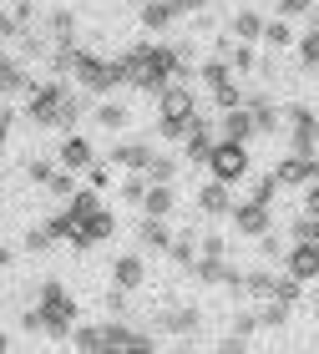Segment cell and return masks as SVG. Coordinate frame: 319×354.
Segmentation results:
<instances>
[{
    "label": "cell",
    "mask_w": 319,
    "mask_h": 354,
    "mask_svg": "<svg viewBox=\"0 0 319 354\" xmlns=\"http://www.w3.org/2000/svg\"><path fill=\"white\" fill-rule=\"evenodd\" d=\"M319 172V162H314V152H294L289 162H279V172H274V183L279 187H304L309 177Z\"/></svg>",
    "instance_id": "7"
},
{
    "label": "cell",
    "mask_w": 319,
    "mask_h": 354,
    "mask_svg": "<svg viewBox=\"0 0 319 354\" xmlns=\"http://www.w3.org/2000/svg\"><path fill=\"white\" fill-rule=\"evenodd\" d=\"M233 228L244 233V238H264L268 233V203H253V198L238 203L233 207Z\"/></svg>",
    "instance_id": "6"
},
{
    "label": "cell",
    "mask_w": 319,
    "mask_h": 354,
    "mask_svg": "<svg viewBox=\"0 0 319 354\" xmlns=\"http://www.w3.org/2000/svg\"><path fill=\"white\" fill-rule=\"evenodd\" d=\"M111 162H117V167H132V172H142V167L152 162V147H147V142H122V147L111 152Z\"/></svg>",
    "instance_id": "13"
},
{
    "label": "cell",
    "mask_w": 319,
    "mask_h": 354,
    "mask_svg": "<svg viewBox=\"0 0 319 354\" xmlns=\"http://www.w3.org/2000/svg\"><path fill=\"white\" fill-rule=\"evenodd\" d=\"M127 6H142V0H127Z\"/></svg>",
    "instance_id": "34"
},
{
    "label": "cell",
    "mask_w": 319,
    "mask_h": 354,
    "mask_svg": "<svg viewBox=\"0 0 319 354\" xmlns=\"http://www.w3.org/2000/svg\"><path fill=\"white\" fill-rule=\"evenodd\" d=\"M97 122L117 132V127H127V106H117V102H111V106H102V111H97Z\"/></svg>",
    "instance_id": "21"
},
{
    "label": "cell",
    "mask_w": 319,
    "mask_h": 354,
    "mask_svg": "<svg viewBox=\"0 0 319 354\" xmlns=\"http://www.w3.org/2000/svg\"><path fill=\"white\" fill-rule=\"evenodd\" d=\"M61 102H66V86H61V82H46V86H36V102H30V117H36V122L46 127V122L56 117V106H61Z\"/></svg>",
    "instance_id": "9"
},
{
    "label": "cell",
    "mask_w": 319,
    "mask_h": 354,
    "mask_svg": "<svg viewBox=\"0 0 319 354\" xmlns=\"http://www.w3.org/2000/svg\"><path fill=\"white\" fill-rule=\"evenodd\" d=\"M167 248H172V259H178V263H193V233H183L178 243H167Z\"/></svg>",
    "instance_id": "26"
},
{
    "label": "cell",
    "mask_w": 319,
    "mask_h": 354,
    "mask_svg": "<svg viewBox=\"0 0 319 354\" xmlns=\"http://www.w3.org/2000/svg\"><path fill=\"white\" fill-rule=\"evenodd\" d=\"M233 36H238V41H259V36H264V15L238 10V15H233Z\"/></svg>",
    "instance_id": "17"
},
{
    "label": "cell",
    "mask_w": 319,
    "mask_h": 354,
    "mask_svg": "<svg viewBox=\"0 0 319 354\" xmlns=\"http://www.w3.org/2000/svg\"><path fill=\"white\" fill-rule=\"evenodd\" d=\"M41 187H51V192H61V198H66V192H71L76 183H71V172H51V177H46Z\"/></svg>",
    "instance_id": "27"
},
{
    "label": "cell",
    "mask_w": 319,
    "mask_h": 354,
    "mask_svg": "<svg viewBox=\"0 0 319 354\" xmlns=\"http://www.w3.org/2000/svg\"><path fill=\"white\" fill-rule=\"evenodd\" d=\"M71 344L97 354V349H102V329H86V324H82V329H71Z\"/></svg>",
    "instance_id": "20"
},
{
    "label": "cell",
    "mask_w": 319,
    "mask_h": 354,
    "mask_svg": "<svg viewBox=\"0 0 319 354\" xmlns=\"http://www.w3.org/2000/svg\"><path fill=\"white\" fill-rule=\"evenodd\" d=\"M289 273H294L299 283L319 273V243H314V238H294V248H289Z\"/></svg>",
    "instance_id": "8"
},
{
    "label": "cell",
    "mask_w": 319,
    "mask_h": 354,
    "mask_svg": "<svg viewBox=\"0 0 319 354\" xmlns=\"http://www.w3.org/2000/svg\"><path fill=\"white\" fill-rule=\"evenodd\" d=\"M122 198H127V203H142V198H147V183H142V177H127V183H122Z\"/></svg>",
    "instance_id": "24"
},
{
    "label": "cell",
    "mask_w": 319,
    "mask_h": 354,
    "mask_svg": "<svg viewBox=\"0 0 319 354\" xmlns=\"http://www.w3.org/2000/svg\"><path fill=\"white\" fill-rule=\"evenodd\" d=\"M198 203H203V213H208V218H223V213H233L228 183H218V177H213V183H208V187L198 192Z\"/></svg>",
    "instance_id": "11"
},
{
    "label": "cell",
    "mask_w": 319,
    "mask_h": 354,
    "mask_svg": "<svg viewBox=\"0 0 319 354\" xmlns=\"http://www.w3.org/2000/svg\"><path fill=\"white\" fill-rule=\"evenodd\" d=\"M15 30H21V21H15V15H0V41H10Z\"/></svg>",
    "instance_id": "30"
},
{
    "label": "cell",
    "mask_w": 319,
    "mask_h": 354,
    "mask_svg": "<svg viewBox=\"0 0 319 354\" xmlns=\"http://www.w3.org/2000/svg\"><path fill=\"white\" fill-rule=\"evenodd\" d=\"M91 162H97V152H91V142H86V137H66V142H61V167H66V172L91 167Z\"/></svg>",
    "instance_id": "10"
},
{
    "label": "cell",
    "mask_w": 319,
    "mask_h": 354,
    "mask_svg": "<svg viewBox=\"0 0 319 354\" xmlns=\"http://www.w3.org/2000/svg\"><path fill=\"white\" fill-rule=\"evenodd\" d=\"M142 207H147V218H167V213H172V187L157 183L147 198H142Z\"/></svg>",
    "instance_id": "16"
},
{
    "label": "cell",
    "mask_w": 319,
    "mask_h": 354,
    "mask_svg": "<svg viewBox=\"0 0 319 354\" xmlns=\"http://www.w3.org/2000/svg\"><path fill=\"white\" fill-rule=\"evenodd\" d=\"M0 349H6V339H0Z\"/></svg>",
    "instance_id": "35"
},
{
    "label": "cell",
    "mask_w": 319,
    "mask_h": 354,
    "mask_svg": "<svg viewBox=\"0 0 319 354\" xmlns=\"http://www.w3.org/2000/svg\"><path fill=\"white\" fill-rule=\"evenodd\" d=\"M142 243H152V248L172 243V238H167V228H163V218H147V223H142Z\"/></svg>",
    "instance_id": "18"
},
{
    "label": "cell",
    "mask_w": 319,
    "mask_h": 354,
    "mask_svg": "<svg viewBox=\"0 0 319 354\" xmlns=\"http://www.w3.org/2000/svg\"><path fill=\"white\" fill-rule=\"evenodd\" d=\"M314 177H319V172H314Z\"/></svg>",
    "instance_id": "37"
},
{
    "label": "cell",
    "mask_w": 319,
    "mask_h": 354,
    "mask_svg": "<svg viewBox=\"0 0 319 354\" xmlns=\"http://www.w3.org/2000/svg\"><path fill=\"white\" fill-rule=\"evenodd\" d=\"M71 71H76V82L91 86V91H111L122 82V61H102V56H82V51H76Z\"/></svg>",
    "instance_id": "2"
},
{
    "label": "cell",
    "mask_w": 319,
    "mask_h": 354,
    "mask_svg": "<svg viewBox=\"0 0 319 354\" xmlns=\"http://www.w3.org/2000/svg\"><path fill=\"white\" fill-rule=\"evenodd\" d=\"M264 41H268V46H289V26H284V21L264 26Z\"/></svg>",
    "instance_id": "28"
},
{
    "label": "cell",
    "mask_w": 319,
    "mask_h": 354,
    "mask_svg": "<svg viewBox=\"0 0 319 354\" xmlns=\"http://www.w3.org/2000/svg\"><path fill=\"white\" fill-rule=\"evenodd\" d=\"M274 192H279L274 177H259V183H253V203H274Z\"/></svg>",
    "instance_id": "25"
},
{
    "label": "cell",
    "mask_w": 319,
    "mask_h": 354,
    "mask_svg": "<svg viewBox=\"0 0 319 354\" xmlns=\"http://www.w3.org/2000/svg\"><path fill=\"white\" fill-rule=\"evenodd\" d=\"M41 329H51V334H66L71 329V319H76V304L66 299V288L61 283H46V294H41Z\"/></svg>",
    "instance_id": "3"
},
{
    "label": "cell",
    "mask_w": 319,
    "mask_h": 354,
    "mask_svg": "<svg viewBox=\"0 0 319 354\" xmlns=\"http://www.w3.org/2000/svg\"><path fill=\"white\" fill-rule=\"evenodd\" d=\"M111 228H117V218H111L107 207H97V213H86V218H76L71 248H91V243H102V238H111Z\"/></svg>",
    "instance_id": "5"
},
{
    "label": "cell",
    "mask_w": 319,
    "mask_h": 354,
    "mask_svg": "<svg viewBox=\"0 0 319 354\" xmlns=\"http://www.w3.org/2000/svg\"><path fill=\"white\" fill-rule=\"evenodd\" d=\"M253 66V46H233L228 51V71H248Z\"/></svg>",
    "instance_id": "23"
},
{
    "label": "cell",
    "mask_w": 319,
    "mask_h": 354,
    "mask_svg": "<svg viewBox=\"0 0 319 354\" xmlns=\"http://www.w3.org/2000/svg\"><path fill=\"white\" fill-rule=\"evenodd\" d=\"M178 21V6L172 0H142V26H152V30H163Z\"/></svg>",
    "instance_id": "14"
},
{
    "label": "cell",
    "mask_w": 319,
    "mask_h": 354,
    "mask_svg": "<svg viewBox=\"0 0 319 354\" xmlns=\"http://www.w3.org/2000/svg\"><path fill=\"white\" fill-rule=\"evenodd\" d=\"M6 132H10V117H6V111H0V142H6Z\"/></svg>",
    "instance_id": "33"
},
{
    "label": "cell",
    "mask_w": 319,
    "mask_h": 354,
    "mask_svg": "<svg viewBox=\"0 0 319 354\" xmlns=\"http://www.w3.org/2000/svg\"><path fill=\"white\" fill-rule=\"evenodd\" d=\"M223 137H233V142H248L253 137V111H248V102L244 106H228V117H223Z\"/></svg>",
    "instance_id": "12"
},
{
    "label": "cell",
    "mask_w": 319,
    "mask_h": 354,
    "mask_svg": "<svg viewBox=\"0 0 319 354\" xmlns=\"http://www.w3.org/2000/svg\"><path fill=\"white\" fill-rule=\"evenodd\" d=\"M163 324H167V329H178V334H193V329H198V314H193V309H183V314H163Z\"/></svg>",
    "instance_id": "19"
},
{
    "label": "cell",
    "mask_w": 319,
    "mask_h": 354,
    "mask_svg": "<svg viewBox=\"0 0 319 354\" xmlns=\"http://www.w3.org/2000/svg\"><path fill=\"white\" fill-rule=\"evenodd\" d=\"M172 6H178V15H183V10H203L208 0H172Z\"/></svg>",
    "instance_id": "32"
},
{
    "label": "cell",
    "mask_w": 319,
    "mask_h": 354,
    "mask_svg": "<svg viewBox=\"0 0 319 354\" xmlns=\"http://www.w3.org/2000/svg\"><path fill=\"white\" fill-rule=\"evenodd\" d=\"M188 117H193V96L167 82V86H163V137H183Z\"/></svg>",
    "instance_id": "4"
},
{
    "label": "cell",
    "mask_w": 319,
    "mask_h": 354,
    "mask_svg": "<svg viewBox=\"0 0 319 354\" xmlns=\"http://www.w3.org/2000/svg\"><path fill=\"white\" fill-rule=\"evenodd\" d=\"M314 304H319V299H314Z\"/></svg>",
    "instance_id": "36"
},
{
    "label": "cell",
    "mask_w": 319,
    "mask_h": 354,
    "mask_svg": "<svg viewBox=\"0 0 319 354\" xmlns=\"http://www.w3.org/2000/svg\"><path fill=\"white\" fill-rule=\"evenodd\" d=\"M304 207L319 218V177H309V198H304Z\"/></svg>",
    "instance_id": "31"
},
{
    "label": "cell",
    "mask_w": 319,
    "mask_h": 354,
    "mask_svg": "<svg viewBox=\"0 0 319 354\" xmlns=\"http://www.w3.org/2000/svg\"><path fill=\"white\" fill-rule=\"evenodd\" d=\"M299 61H304V66H319V26L304 36V46H299Z\"/></svg>",
    "instance_id": "22"
},
{
    "label": "cell",
    "mask_w": 319,
    "mask_h": 354,
    "mask_svg": "<svg viewBox=\"0 0 319 354\" xmlns=\"http://www.w3.org/2000/svg\"><path fill=\"white\" fill-rule=\"evenodd\" d=\"M111 273H117V288H137L142 283V259H137V253H122Z\"/></svg>",
    "instance_id": "15"
},
{
    "label": "cell",
    "mask_w": 319,
    "mask_h": 354,
    "mask_svg": "<svg viewBox=\"0 0 319 354\" xmlns=\"http://www.w3.org/2000/svg\"><path fill=\"white\" fill-rule=\"evenodd\" d=\"M208 172L218 183H238V177H248V147L233 137H218L208 147Z\"/></svg>",
    "instance_id": "1"
},
{
    "label": "cell",
    "mask_w": 319,
    "mask_h": 354,
    "mask_svg": "<svg viewBox=\"0 0 319 354\" xmlns=\"http://www.w3.org/2000/svg\"><path fill=\"white\" fill-rule=\"evenodd\" d=\"M279 10L284 15H304V10H314V0H279Z\"/></svg>",
    "instance_id": "29"
}]
</instances>
